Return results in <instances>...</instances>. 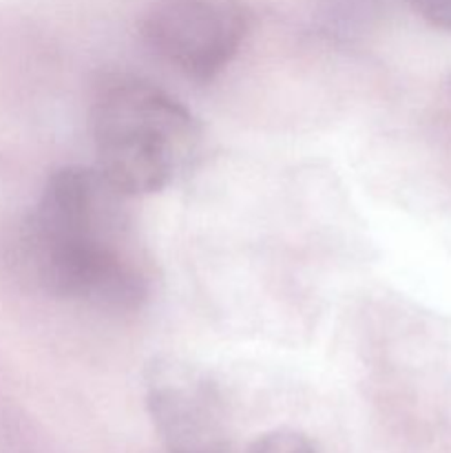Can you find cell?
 Returning <instances> with one entry per match:
<instances>
[{"label":"cell","instance_id":"obj_3","mask_svg":"<svg viewBox=\"0 0 451 453\" xmlns=\"http://www.w3.org/2000/svg\"><path fill=\"white\" fill-rule=\"evenodd\" d=\"M248 34L237 0H153L141 35L162 60L195 82H210L233 62Z\"/></svg>","mask_w":451,"mask_h":453},{"label":"cell","instance_id":"obj_1","mask_svg":"<svg viewBox=\"0 0 451 453\" xmlns=\"http://www.w3.org/2000/svg\"><path fill=\"white\" fill-rule=\"evenodd\" d=\"M119 199L96 168L65 166L47 177L22 230L25 265L47 295L106 312L140 310L149 286L119 243Z\"/></svg>","mask_w":451,"mask_h":453},{"label":"cell","instance_id":"obj_6","mask_svg":"<svg viewBox=\"0 0 451 453\" xmlns=\"http://www.w3.org/2000/svg\"><path fill=\"white\" fill-rule=\"evenodd\" d=\"M429 25L451 31V0H407Z\"/></svg>","mask_w":451,"mask_h":453},{"label":"cell","instance_id":"obj_4","mask_svg":"<svg viewBox=\"0 0 451 453\" xmlns=\"http://www.w3.org/2000/svg\"><path fill=\"white\" fill-rule=\"evenodd\" d=\"M146 410L168 453H230L224 401L210 376L177 357L144 372Z\"/></svg>","mask_w":451,"mask_h":453},{"label":"cell","instance_id":"obj_5","mask_svg":"<svg viewBox=\"0 0 451 453\" xmlns=\"http://www.w3.org/2000/svg\"><path fill=\"white\" fill-rule=\"evenodd\" d=\"M246 453H323L317 442L296 429H272L250 442Z\"/></svg>","mask_w":451,"mask_h":453},{"label":"cell","instance_id":"obj_7","mask_svg":"<svg viewBox=\"0 0 451 453\" xmlns=\"http://www.w3.org/2000/svg\"><path fill=\"white\" fill-rule=\"evenodd\" d=\"M449 91H451V80H449Z\"/></svg>","mask_w":451,"mask_h":453},{"label":"cell","instance_id":"obj_2","mask_svg":"<svg viewBox=\"0 0 451 453\" xmlns=\"http://www.w3.org/2000/svg\"><path fill=\"white\" fill-rule=\"evenodd\" d=\"M96 171L124 197L159 193L184 171L202 142L188 109L155 84L119 78L91 109Z\"/></svg>","mask_w":451,"mask_h":453}]
</instances>
